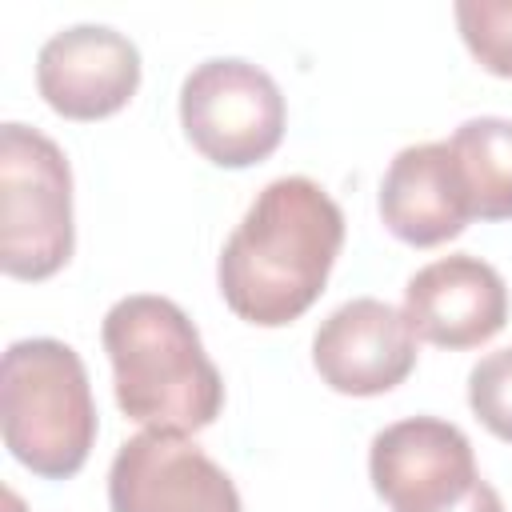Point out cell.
<instances>
[{
  "mask_svg": "<svg viewBox=\"0 0 512 512\" xmlns=\"http://www.w3.org/2000/svg\"><path fill=\"white\" fill-rule=\"evenodd\" d=\"M444 512H504V500H500V492L480 476L476 488H472L460 504H452V508H444Z\"/></svg>",
  "mask_w": 512,
  "mask_h": 512,
  "instance_id": "obj_15",
  "label": "cell"
},
{
  "mask_svg": "<svg viewBox=\"0 0 512 512\" xmlns=\"http://www.w3.org/2000/svg\"><path fill=\"white\" fill-rule=\"evenodd\" d=\"M468 408L496 440L512 444V348H496L472 364Z\"/></svg>",
  "mask_w": 512,
  "mask_h": 512,
  "instance_id": "obj_14",
  "label": "cell"
},
{
  "mask_svg": "<svg viewBox=\"0 0 512 512\" xmlns=\"http://www.w3.org/2000/svg\"><path fill=\"white\" fill-rule=\"evenodd\" d=\"M112 512H244L232 476L188 436L136 432L108 468Z\"/></svg>",
  "mask_w": 512,
  "mask_h": 512,
  "instance_id": "obj_7",
  "label": "cell"
},
{
  "mask_svg": "<svg viewBox=\"0 0 512 512\" xmlns=\"http://www.w3.org/2000/svg\"><path fill=\"white\" fill-rule=\"evenodd\" d=\"M312 368L340 396H384L412 376L416 332L388 300H344L312 336Z\"/></svg>",
  "mask_w": 512,
  "mask_h": 512,
  "instance_id": "obj_8",
  "label": "cell"
},
{
  "mask_svg": "<svg viewBox=\"0 0 512 512\" xmlns=\"http://www.w3.org/2000/svg\"><path fill=\"white\" fill-rule=\"evenodd\" d=\"M76 248L72 168L64 148L28 124H0V268L12 280L56 276Z\"/></svg>",
  "mask_w": 512,
  "mask_h": 512,
  "instance_id": "obj_4",
  "label": "cell"
},
{
  "mask_svg": "<svg viewBox=\"0 0 512 512\" xmlns=\"http://www.w3.org/2000/svg\"><path fill=\"white\" fill-rule=\"evenodd\" d=\"M452 16L472 60L484 72L512 80V0H460Z\"/></svg>",
  "mask_w": 512,
  "mask_h": 512,
  "instance_id": "obj_13",
  "label": "cell"
},
{
  "mask_svg": "<svg viewBox=\"0 0 512 512\" xmlns=\"http://www.w3.org/2000/svg\"><path fill=\"white\" fill-rule=\"evenodd\" d=\"M376 204L384 228L412 248H436L460 236L472 220V200L448 140H424L400 148L384 168Z\"/></svg>",
  "mask_w": 512,
  "mask_h": 512,
  "instance_id": "obj_11",
  "label": "cell"
},
{
  "mask_svg": "<svg viewBox=\"0 0 512 512\" xmlns=\"http://www.w3.org/2000/svg\"><path fill=\"white\" fill-rule=\"evenodd\" d=\"M452 160L480 220H512V120L472 116L448 136Z\"/></svg>",
  "mask_w": 512,
  "mask_h": 512,
  "instance_id": "obj_12",
  "label": "cell"
},
{
  "mask_svg": "<svg viewBox=\"0 0 512 512\" xmlns=\"http://www.w3.org/2000/svg\"><path fill=\"white\" fill-rule=\"evenodd\" d=\"M368 476L392 512H444L460 504L476 480L472 440L440 416H404L372 436Z\"/></svg>",
  "mask_w": 512,
  "mask_h": 512,
  "instance_id": "obj_6",
  "label": "cell"
},
{
  "mask_svg": "<svg viewBox=\"0 0 512 512\" xmlns=\"http://www.w3.org/2000/svg\"><path fill=\"white\" fill-rule=\"evenodd\" d=\"M400 312L412 324L416 340L448 352L480 348L508 320V284L488 260L452 252L412 272Z\"/></svg>",
  "mask_w": 512,
  "mask_h": 512,
  "instance_id": "obj_10",
  "label": "cell"
},
{
  "mask_svg": "<svg viewBox=\"0 0 512 512\" xmlns=\"http://www.w3.org/2000/svg\"><path fill=\"white\" fill-rule=\"evenodd\" d=\"M0 432L16 464L68 480L96 444V400L80 352L52 336L16 340L0 364Z\"/></svg>",
  "mask_w": 512,
  "mask_h": 512,
  "instance_id": "obj_3",
  "label": "cell"
},
{
  "mask_svg": "<svg viewBox=\"0 0 512 512\" xmlns=\"http://www.w3.org/2000/svg\"><path fill=\"white\" fill-rule=\"evenodd\" d=\"M180 124L208 164L252 168L280 148L288 108L280 84L260 64L212 56L180 84Z\"/></svg>",
  "mask_w": 512,
  "mask_h": 512,
  "instance_id": "obj_5",
  "label": "cell"
},
{
  "mask_svg": "<svg viewBox=\"0 0 512 512\" xmlns=\"http://www.w3.org/2000/svg\"><path fill=\"white\" fill-rule=\"evenodd\" d=\"M100 340L116 404L148 432L192 436L224 408V380L188 312L152 292H132L104 312Z\"/></svg>",
  "mask_w": 512,
  "mask_h": 512,
  "instance_id": "obj_2",
  "label": "cell"
},
{
  "mask_svg": "<svg viewBox=\"0 0 512 512\" xmlns=\"http://www.w3.org/2000/svg\"><path fill=\"white\" fill-rule=\"evenodd\" d=\"M140 88L136 44L108 24H72L36 52V92L64 120H104Z\"/></svg>",
  "mask_w": 512,
  "mask_h": 512,
  "instance_id": "obj_9",
  "label": "cell"
},
{
  "mask_svg": "<svg viewBox=\"0 0 512 512\" xmlns=\"http://www.w3.org/2000/svg\"><path fill=\"white\" fill-rule=\"evenodd\" d=\"M340 248V204L308 176H276L220 248V296L244 324L284 328L320 300Z\"/></svg>",
  "mask_w": 512,
  "mask_h": 512,
  "instance_id": "obj_1",
  "label": "cell"
}]
</instances>
